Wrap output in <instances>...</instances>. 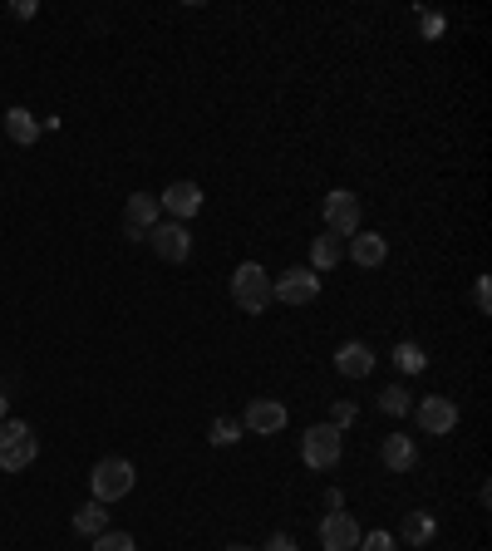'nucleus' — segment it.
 I'll list each match as a JSON object with an SVG mask.
<instances>
[{
	"mask_svg": "<svg viewBox=\"0 0 492 551\" xmlns=\"http://www.w3.org/2000/svg\"><path fill=\"white\" fill-rule=\"evenodd\" d=\"M40 458V438L20 419H0V473H25Z\"/></svg>",
	"mask_w": 492,
	"mask_h": 551,
	"instance_id": "nucleus-1",
	"label": "nucleus"
},
{
	"mask_svg": "<svg viewBox=\"0 0 492 551\" xmlns=\"http://www.w3.org/2000/svg\"><path fill=\"white\" fill-rule=\"evenodd\" d=\"M340 453H345V429H335V424H310L301 433V458H306V468L315 473H330L335 463H340Z\"/></svg>",
	"mask_w": 492,
	"mask_h": 551,
	"instance_id": "nucleus-2",
	"label": "nucleus"
},
{
	"mask_svg": "<svg viewBox=\"0 0 492 551\" xmlns=\"http://www.w3.org/2000/svg\"><path fill=\"white\" fill-rule=\"evenodd\" d=\"M232 301H237V310H246V315H261V310L271 306V276H266V266L242 261V266L232 271Z\"/></svg>",
	"mask_w": 492,
	"mask_h": 551,
	"instance_id": "nucleus-3",
	"label": "nucleus"
},
{
	"mask_svg": "<svg viewBox=\"0 0 492 551\" xmlns=\"http://www.w3.org/2000/svg\"><path fill=\"white\" fill-rule=\"evenodd\" d=\"M133 478H138V473H133L128 458H99L94 473H89V488H94L99 502H119V497L133 492Z\"/></svg>",
	"mask_w": 492,
	"mask_h": 551,
	"instance_id": "nucleus-4",
	"label": "nucleus"
},
{
	"mask_svg": "<svg viewBox=\"0 0 492 551\" xmlns=\"http://www.w3.org/2000/svg\"><path fill=\"white\" fill-rule=\"evenodd\" d=\"M315 296H320V276L306 266H291L271 281V301H281V306H310Z\"/></svg>",
	"mask_w": 492,
	"mask_h": 551,
	"instance_id": "nucleus-5",
	"label": "nucleus"
},
{
	"mask_svg": "<svg viewBox=\"0 0 492 551\" xmlns=\"http://www.w3.org/2000/svg\"><path fill=\"white\" fill-rule=\"evenodd\" d=\"M325 232H335L345 242L360 232V197L355 192H345V187L325 192Z\"/></svg>",
	"mask_w": 492,
	"mask_h": 551,
	"instance_id": "nucleus-6",
	"label": "nucleus"
},
{
	"mask_svg": "<svg viewBox=\"0 0 492 551\" xmlns=\"http://www.w3.org/2000/svg\"><path fill=\"white\" fill-rule=\"evenodd\" d=\"M158 197H148V192H133L128 202H123V237L128 242H148V232L158 227Z\"/></svg>",
	"mask_w": 492,
	"mask_h": 551,
	"instance_id": "nucleus-7",
	"label": "nucleus"
},
{
	"mask_svg": "<svg viewBox=\"0 0 492 551\" xmlns=\"http://www.w3.org/2000/svg\"><path fill=\"white\" fill-rule=\"evenodd\" d=\"M414 419H419V429H424V433L443 438V433L458 429V404H453V399H443V394H429L424 404H414Z\"/></svg>",
	"mask_w": 492,
	"mask_h": 551,
	"instance_id": "nucleus-8",
	"label": "nucleus"
},
{
	"mask_svg": "<svg viewBox=\"0 0 492 551\" xmlns=\"http://www.w3.org/2000/svg\"><path fill=\"white\" fill-rule=\"evenodd\" d=\"M360 522L350 517V512H325V522H320V547L325 551H355L360 547Z\"/></svg>",
	"mask_w": 492,
	"mask_h": 551,
	"instance_id": "nucleus-9",
	"label": "nucleus"
},
{
	"mask_svg": "<svg viewBox=\"0 0 492 551\" xmlns=\"http://www.w3.org/2000/svg\"><path fill=\"white\" fill-rule=\"evenodd\" d=\"M148 246L163 256V261H187L192 256V237H187V222H158L153 232H148Z\"/></svg>",
	"mask_w": 492,
	"mask_h": 551,
	"instance_id": "nucleus-10",
	"label": "nucleus"
},
{
	"mask_svg": "<svg viewBox=\"0 0 492 551\" xmlns=\"http://www.w3.org/2000/svg\"><path fill=\"white\" fill-rule=\"evenodd\" d=\"M242 424L251 433H266V438H271V433H281L291 424V414H286V404H276V399H251L246 414H242Z\"/></svg>",
	"mask_w": 492,
	"mask_h": 551,
	"instance_id": "nucleus-11",
	"label": "nucleus"
},
{
	"mask_svg": "<svg viewBox=\"0 0 492 551\" xmlns=\"http://www.w3.org/2000/svg\"><path fill=\"white\" fill-rule=\"evenodd\" d=\"M158 207L173 217V222H192L202 212V187L197 183H168V192L158 197Z\"/></svg>",
	"mask_w": 492,
	"mask_h": 551,
	"instance_id": "nucleus-12",
	"label": "nucleus"
},
{
	"mask_svg": "<svg viewBox=\"0 0 492 551\" xmlns=\"http://www.w3.org/2000/svg\"><path fill=\"white\" fill-rule=\"evenodd\" d=\"M379 458H384V468H389V473H414L419 448H414V438H409V433H384Z\"/></svg>",
	"mask_w": 492,
	"mask_h": 551,
	"instance_id": "nucleus-13",
	"label": "nucleus"
},
{
	"mask_svg": "<svg viewBox=\"0 0 492 551\" xmlns=\"http://www.w3.org/2000/svg\"><path fill=\"white\" fill-rule=\"evenodd\" d=\"M335 369H340L345 379H369V374H374V350H369L365 340H345V345L335 350Z\"/></svg>",
	"mask_w": 492,
	"mask_h": 551,
	"instance_id": "nucleus-14",
	"label": "nucleus"
},
{
	"mask_svg": "<svg viewBox=\"0 0 492 551\" xmlns=\"http://www.w3.org/2000/svg\"><path fill=\"white\" fill-rule=\"evenodd\" d=\"M350 261L355 266H365V271H374V266H384V256H389V242H384V232H355L350 237Z\"/></svg>",
	"mask_w": 492,
	"mask_h": 551,
	"instance_id": "nucleus-15",
	"label": "nucleus"
},
{
	"mask_svg": "<svg viewBox=\"0 0 492 551\" xmlns=\"http://www.w3.org/2000/svg\"><path fill=\"white\" fill-rule=\"evenodd\" d=\"M74 532H79V537H89V542H94L99 532H109V502L89 497V502L74 512Z\"/></svg>",
	"mask_w": 492,
	"mask_h": 551,
	"instance_id": "nucleus-16",
	"label": "nucleus"
},
{
	"mask_svg": "<svg viewBox=\"0 0 492 551\" xmlns=\"http://www.w3.org/2000/svg\"><path fill=\"white\" fill-rule=\"evenodd\" d=\"M5 133H10V143L30 148V143L40 138V119H35L30 109H10V114H5Z\"/></svg>",
	"mask_w": 492,
	"mask_h": 551,
	"instance_id": "nucleus-17",
	"label": "nucleus"
},
{
	"mask_svg": "<svg viewBox=\"0 0 492 551\" xmlns=\"http://www.w3.org/2000/svg\"><path fill=\"white\" fill-rule=\"evenodd\" d=\"M433 532H438V522H433L429 512H404V527H399V537H404L409 547H429Z\"/></svg>",
	"mask_w": 492,
	"mask_h": 551,
	"instance_id": "nucleus-18",
	"label": "nucleus"
},
{
	"mask_svg": "<svg viewBox=\"0 0 492 551\" xmlns=\"http://www.w3.org/2000/svg\"><path fill=\"white\" fill-rule=\"evenodd\" d=\"M340 256H345V237H335V232L315 237V246H310V266H315V271H330V266H340Z\"/></svg>",
	"mask_w": 492,
	"mask_h": 551,
	"instance_id": "nucleus-19",
	"label": "nucleus"
},
{
	"mask_svg": "<svg viewBox=\"0 0 492 551\" xmlns=\"http://www.w3.org/2000/svg\"><path fill=\"white\" fill-rule=\"evenodd\" d=\"M379 409H384L389 419H404V414H414V399H409L404 384H389V389L379 394Z\"/></svg>",
	"mask_w": 492,
	"mask_h": 551,
	"instance_id": "nucleus-20",
	"label": "nucleus"
},
{
	"mask_svg": "<svg viewBox=\"0 0 492 551\" xmlns=\"http://www.w3.org/2000/svg\"><path fill=\"white\" fill-rule=\"evenodd\" d=\"M424 360H429V355H424V350H419L414 340H404V345L394 350V365L404 369V374H419V369H424Z\"/></svg>",
	"mask_w": 492,
	"mask_h": 551,
	"instance_id": "nucleus-21",
	"label": "nucleus"
},
{
	"mask_svg": "<svg viewBox=\"0 0 492 551\" xmlns=\"http://www.w3.org/2000/svg\"><path fill=\"white\" fill-rule=\"evenodd\" d=\"M207 438H212L217 448H227V443H237V438H242V424H237V419H212Z\"/></svg>",
	"mask_w": 492,
	"mask_h": 551,
	"instance_id": "nucleus-22",
	"label": "nucleus"
},
{
	"mask_svg": "<svg viewBox=\"0 0 492 551\" xmlns=\"http://www.w3.org/2000/svg\"><path fill=\"white\" fill-rule=\"evenodd\" d=\"M94 551H138V547H133V537H128V532H114V527H109V532H99V537H94Z\"/></svg>",
	"mask_w": 492,
	"mask_h": 551,
	"instance_id": "nucleus-23",
	"label": "nucleus"
},
{
	"mask_svg": "<svg viewBox=\"0 0 492 551\" xmlns=\"http://www.w3.org/2000/svg\"><path fill=\"white\" fill-rule=\"evenodd\" d=\"M394 547H399V537H389V532H365L355 551H394Z\"/></svg>",
	"mask_w": 492,
	"mask_h": 551,
	"instance_id": "nucleus-24",
	"label": "nucleus"
},
{
	"mask_svg": "<svg viewBox=\"0 0 492 551\" xmlns=\"http://www.w3.org/2000/svg\"><path fill=\"white\" fill-rule=\"evenodd\" d=\"M473 306L483 310V315L492 310V281H488V276H478V286H473Z\"/></svg>",
	"mask_w": 492,
	"mask_h": 551,
	"instance_id": "nucleus-25",
	"label": "nucleus"
},
{
	"mask_svg": "<svg viewBox=\"0 0 492 551\" xmlns=\"http://www.w3.org/2000/svg\"><path fill=\"white\" fill-rule=\"evenodd\" d=\"M261 551H296V537H291V532H271Z\"/></svg>",
	"mask_w": 492,
	"mask_h": 551,
	"instance_id": "nucleus-26",
	"label": "nucleus"
},
{
	"mask_svg": "<svg viewBox=\"0 0 492 551\" xmlns=\"http://www.w3.org/2000/svg\"><path fill=\"white\" fill-rule=\"evenodd\" d=\"M350 419H355V404H335V409H330V424H335V429H345Z\"/></svg>",
	"mask_w": 492,
	"mask_h": 551,
	"instance_id": "nucleus-27",
	"label": "nucleus"
},
{
	"mask_svg": "<svg viewBox=\"0 0 492 551\" xmlns=\"http://www.w3.org/2000/svg\"><path fill=\"white\" fill-rule=\"evenodd\" d=\"M419 30H424V35H443V15H419Z\"/></svg>",
	"mask_w": 492,
	"mask_h": 551,
	"instance_id": "nucleus-28",
	"label": "nucleus"
},
{
	"mask_svg": "<svg viewBox=\"0 0 492 551\" xmlns=\"http://www.w3.org/2000/svg\"><path fill=\"white\" fill-rule=\"evenodd\" d=\"M325 507H330V512H345V492L330 488V492H325Z\"/></svg>",
	"mask_w": 492,
	"mask_h": 551,
	"instance_id": "nucleus-29",
	"label": "nucleus"
},
{
	"mask_svg": "<svg viewBox=\"0 0 492 551\" xmlns=\"http://www.w3.org/2000/svg\"><path fill=\"white\" fill-rule=\"evenodd\" d=\"M10 15H15V20H25V15H35V0H15V5H10Z\"/></svg>",
	"mask_w": 492,
	"mask_h": 551,
	"instance_id": "nucleus-30",
	"label": "nucleus"
},
{
	"mask_svg": "<svg viewBox=\"0 0 492 551\" xmlns=\"http://www.w3.org/2000/svg\"><path fill=\"white\" fill-rule=\"evenodd\" d=\"M0 419H10V394L0 389Z\"/></svg>",
	"mask_w": 492,
	"mask_h": 551,
	"instance_id": "nucleus-31",
	"label": "nucleus"
},
{
	"mask_svg": "<svg viewBox=\"0 0 492 551\" xmlns=\"http://www.w3.org/2000/svg\"><path fill=\"white\" fill-rule=\"evenodd\" d=\"M227 551H256V547H246V542H232V547H227Z\"/></svg>",
	"mask_w": 492,
	"mask_h": 551,
	"instance_id": "nucleus-32",
	"label": "nucleus"
}]
</instances>
